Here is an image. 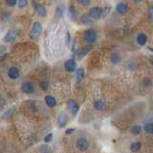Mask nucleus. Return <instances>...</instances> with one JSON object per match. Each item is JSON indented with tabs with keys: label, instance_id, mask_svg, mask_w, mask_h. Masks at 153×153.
I'll return each mask as SVG.
<instances>
[{
	"label": "nucleus",
	"instance_id": "f257e3e1",
	"mask_svg": "<svg viewBox=\"0 0 153 153\" xmlns=\"http://www.w3.org/2000/svg\"><path fill=\"white\" fill-rule=\"evenodd\" d=\"M97 39V31L94 29H89L85 32V40L89 43H94Z\"/></svg>",
	"mask_w": 153,
	"mask_h": 153
},
{
	"label": "nucleus",
	"instance_id": "f03ea898",
	"mask_svg": "<svg viewBox=\"0 0 153 153\" xmlns=\"http://www.w3.org/2000/svg\"><path fill=\"white\" fill-rule=\"evenodd\" d=\"M76 146L80 151H86V150H88L90 143L86 138H80L76 143Z\"/></svg>",
	"mask_w": 153,
	"mask_h": 153
},
{
	"label": "nucleus",
	"instance_id": "7ed1b4c3",
	"mask_svg": "<svg viewBox=\"0 0 153 153\" xmlns=\"http://www.w3.org/2000/svg\"><path fill=\"white\" fill-rule=\"evenodd\" d=\"M42 32V25L40 21H36L33 24V28H32V36L34 38H39L41 36V34Z\"/></svg>",
	"mask_w": 153,
	"mask_h": 153
},
{
	"label": "nucleus",
	"instance_id": "20e7f679",
	"mask_svg": "<svg viewBox=\"0 0 153 153\" xmlns=\"http://www.w3.org/2000/svg\"><path fill=\"white\" fill-rule=\"evenodd\" d=\"M21 90H22L23 93L25 94H32L35 91V86L32 82L30 81H26L24 82L22 85H21Z\"/></svg>",
	"mask_w": 153,
	"mask_h": 153
},
{
	"label": "nucleus",
	"instance_id": "39448f33",
	"mask_svg": "<svg viewBox=\"0 0 153 153\" xmlns=\"http://www.w3.org/2000/svg\"><path fill=\"white\" fill-rule=\"evenodd\" d=\"M102 14H103V10L99 7H94L90 10V16H91V19H97L102 16Z\"/></svg>",
	"mask_w": 153,
	"mask_h": 153
},
{
	"label": "nucleus",
	"instance_id": "423d86ee",
	"mask_svg": "<svg viewBox=\"0 0 153 153\" xmlns=\"http://www.w3.org/2000/svg\"><path fill=\"white\" fill-rule=\"evenodd\" d=\"M8 76L13 80L19 79V76H20L19 69L17 68L16 67H11L10 68H9V71H8Z\"/></svg>",
	"mask_w": 153,
	"mask_h": 153
},
{
	"label": "nucleus",
	"instance_id": "0eeeda50",
	"mask_svg": "<svg viewBox=\"0 0 153 153\" xmlns=\"http://www.w3.org/2000/svg\"><path fill=\"white\" fill-rule=\"evenodd\" d=\"M17 34H19V31H17L16 29H12L10 30L7 35L5 36V38H4V41L7 42H14L16 37H17Z\"/></svg>",
	"mask_w": 153,
	"mask_h": 153
},
{
	"label": "nucleus",
	"instance_id": "6e6552de",
	"mask_svg": "<svg viewBox=\"0 0 153 153\" xmlns=\"http://www.w3.org/2000/svg\"><path fill=\"white\" fill-rule=\"evenodd\" d=\"M76 62L73 59L68 60L67 62L65 63V71L68 72H73L74 71H76Z\"/></svg>",
	"mask_w": 153,
	"mask_h": 153
},
{
	"label": "nucleus",
	"instance_id": "1a4fd4ad",
	"mask_svg": "<svg viewBox=\"0 0 153 153\" xmlns=\"http://www.w3.org/2000/svg\"><path fill=\"white\" fill-rule=\"evenodd\" d=\"M116 10H117V13H119V14H120V15H124V14H126V13H128V11H129V7L127 6V4L120 2V3H117V4Z\"/></svg>",
	"mask_w": 153,
	"mask_h": 153
},
{
	"label": "nucleus",
	"instance_id": "9d476101",
	"mask_svg": "<svg viewBox=\"0 0 153 153\" xmlns=\"http://www.w3.org/2000/svg\"><path fill=\"white\" fill-rule=\"evenodd\" d=\"M68 106L69 108V110L71 111L73 116H75L78 113V111H79V105L77 104V102L75 101V100H72V99L69 100V101L68 102Z\"/></svg>",
	"mask_w": 153,
	"mask_h": 153
},
{
	"label": "nucleus",
	"instance_id": "9b49d317",
	"mask_svg": "<svg viewBox=\"0 0 153 153\" xmlns=\"http://www.w3.org/2000/svg\"><path fill=\"white\" fill-rule=\"evenodd\" d=\"M34 9H35V12H36L39 16H41L42 17L46 16L47 12H46V9L45 7L39 5V4H35V5H34Z\"/></svg>",
	"mask_w": 153,
	"mask_h": 153
},
{
	"label": "nucleus",
	"instance_id": "f8f14e48",
	"mask_svg": "<svg viewBox=\"0 0 153 153\" xmlns=\"http://www.w3.org/2000/svg\"><path fill=\"white\" fill-rule=\"evenodd\" d=\"M91 49V46H84V47H82V48L78 49L77 50V56H78V58H79L80 60L83 59L87 54L89 53V51Z\"/></svg>",
	"mask_w": 153,
	"mask_h": 153
},
{
	"label": "nucleus",
	"instance_id": "ddd939ff",
	"mask_svg": "<svg viewBox=\"0 0 153 153\" xmlns=\"http://www.w3.org/2000/svg\"><path fill=\"white\" fill-rule=\"evenodd\" d=\"M94 106L95 108V110L102 111V110H104L105 108H106V102H105L104 100H102V99H98V100H97V101L94 102Z\"/></svg>",
	"mask_w": 153,
	"mask_h": 153
},
{
	"label": "nucleus",
	"instance_id": "4468645a",
	"mask_svg": "<svg viewBox=\"0 0 153 153\" xmlns=\"http://www.w3.org/2000/svg\"><path fill=\"white\" fill-rule=\"evenodd\" d=\"M58 123L60 127H65L68 123V117L65 116V114L62 113L60 114V116L58 117Z\"/></svg>",
	"mask_w": 153,
	"mask_h": 153
},
{
	"label": "nucleus",
	"instance_id": "2eb2a0df",
	"mask_svg": "<svg viewBox=\"0 0 153 153\" xmlns=\"http://www.w3.org/2000/svg\"><path fill=\"white\" fill-rule=\"evenodd\" d=\"M45 103L48 107H55L57 105V101L56 99L52 97V95H46L45 97Z\"/></svg>",
	"mask_w": 153,
	"mask_h": 153
},
{
	"label": "nucleus",
	"instance_id": "dca6fc26",
	"mask_svg": "<svg viewBox=\"0 0 153 153\" xmlns=\"http://www.w3.org/2000/svg\"><path fill=\"white\" fill-rule=\"evenodd\" d=\"M146 42H147V37H146V34L140 33L138 36H137V42L139 43L140 45L143 46L146 43Z\"/></svg>",
	"mask_w": 153,
	"mask_h": 153
},
{
	"label": "nucleus",
	"instance_id": "f3484780",
	"mask_svg": "<svg viewBox=\"0 0 153 153\" xmlns=\"http://www.w3.org/2000/svg\"><path fill=\"white\" fill-rule=\"evenodd\" d=\"M85 76V71H84V69H83L82 68H79L76 71V81L78 83H80L82 80H83V78H84Z\"/></svg>",
	"mask_w": 153,
	"mask_h": 153
},
{
	"label": "nucleus",
	"instance_id": "a211bd4d",
	"mask_svg": "<svg viewBox=\"0 0 153 153\" xmlns=\"http://www.w3.org/2000/svg\"><path fill=\"white\" fill-rule=\"evenodd\" d=\"M111 61L113 64H119L120 61H121V56L120 53H117V52H115V53H113L111 55Z\"/></svg>",
	"mask_w": 153,
	"mask_h": 153
},
{
	"label": "nucleus",
	"instance_id": "6ab92c4d",
	"mask_svg": "<svg viewBox=\"0 0 153 153\" xmlns=\"http://www.w3.org/2000/svg\"><path fill=\"white\" fill-rule=\"evenodd\" d=\"M81 21L86 25H90L91 24V16L90 15L84 14L81 16Z\"/></svg>",
	"mask_w": 153,
	"mask_h": 153
},
{
	"label": "nucleus",
	"instance_id": "aec40b11",
	"mask_svg": "<svg viewBox=\"0 0 153 153\" xmlns=\"http://www.w3.org/2000/svg\"><path fill=\"white\" fill-rule=\"evenodd\" d=\"M68 13H69V16L71 19L73 20H76V17H77V14H76V11H75V8H74L73 5H71L68 8Z\"/></svg>",
	"mask_w": 153,
	"mask_h": 153
},
{
	"label": "nucleus",
	"instance_id": "412c9836",
	"mask_svg": "<svg viewBox=\"0 0 153 153\" xmlns=\"http://www.w3.org/2000/svg\"><path fill=\"white\" fill-rule=\"evenodd\" d=\"M140 148H141V143H131L130 146V150L132 152H138L140 150Z\"/></svg>",
	"mask_w": 153,
	"mask_h": 153
},
{
	"label": "nucleus",
	"instance_id": "4be33fe9",
	"mask_svg": "<svg viewBox=\"0 0 153 153\" xmlns=\"http://www.w3.org/2000/svg\"><path fill=\"white\" fill-rule=\"evenodd\" d=\"M130 131H131V133L134 134V135H139L142 132V127L140 125H134L131 127Z\"/></svg>",
	"mask_w": 153,
	"mask_h": 153
},
{
	"label": "nucleus",
	"instance_id": "5701e85b",
	"mask_svg": "<svg viewBox=\"0 0 153 153\" xmlns=\"http://www.w3.org/2000/svg\"><path fill=\"white\" fill-rule=\"evenodd\" d=\"M145 131L148 134H153V122H148L145 125Z\"/></svg>",
	"mask_w": 153,
	"mask_h": 153
},
{
	"label": "nucleus",
	"instance_id": "b1692460",
	"mask_svg": "<svg viewBox=\"0 0 153 153\" xmlns=\"http://www.w3.org/2000/svg\"><path fill=\"white\" fill-rule=\"evenodd\" d=\"M56 13H57V15H58L59 16H64V6L63 5H59L56 9Z\"/></svg>",
	"mask_w": 153,
	"mask_h": 153
},
{
	"label": "nucleus",
	"instance_id": "393cba45",
	"mask_svg": "<svg viewBox=\"0 0 153 153\" xmlns=\"http://www.w3.org/2000/svg\"><path fill=\"white\" fill-rule=\"evenodd\" d=\"M19 8H25L28 5V0H17Z\"/></svg>",
	"mask_w": 153,
	"mask_h": 153
},
{
	"label": "nucleus",
	"instance_id": "a878e982",
	"mask_svg": "<svg viewBox=\"0 0 153 153\" xmlns=\"http://www.w3.org/2000/svg\"><path fill=\"white\" fill-rule=\"evenodd\" d=\"M41 150H42V153H53L50 148L48 146H42V148H41Z\"/></svg>",
	"mask_w": 153,
	"mask_h": 153
},
{
	"label": "nucleus",
	"instance_id": "bb28decb",
	"mask_svg": "<svg viewBox=\"0 0 153 153\" xmlns=\"http://www.w3.org/2000/svg\"><path fill=\"white\" fill-rule=\"evenodd\" d=\"M6 3H7V5L8 6H10V7H14L16 5V3H17V0H5Z\"/></svg>",
	"mask_w": 153,
	"mask_h": 153
},
{
	"label": "nucleus",
	"instance_id": "cd10ccee",
	"mask_svg": "<svg viewBox=\"0 0 153 153\" xmlns=\"http://www.w3.org/2000/svg\"><path fill=\"white\" fill-rule=\"evenodd\" d=\"M40 86H41V88H42L43 91H47V89H48V83H47L46 81H42V82H41Z\"/></svg>",
	"mask_w": 153,
	"mask_h": 153
},
{
	"label": "nucleus",
	"instance_id": "c85d7f7f",
	"mask_svg": "<svg viewBox=\"0 0 153 153\" xmlns=\"http://www.w3.org/2000/svg\"><path fill=\"white\" fill-rule=\"evenodd\" d=\"M52 138H53V134L49 133L48 135H46V136L45 137V143H49L51 140H52Z\"/></svg>",
	"mask_w": 153,
	"mask_h": 153
},
{
	"label": "nucleus",
	"instance_id": "c756f323",
	"mask_svg": "<svg viewBox=\"0 0 153 153\" xmlns=\"http://www.w3.org/2000/svg\"><path fill=\"white\" fill-rule=\"evenodd\" d=\"M78 2H79L80 4H82V5H84V6H88L90 5V3H91V0H77Z\"/></svg>",
	"mask_w": 153,
	"mask_h": 153
},
{
	"label": "nucleus",
	"instance_id": "7c9ffc66",
	"mask_svg": "<svg viewBox=\"0 0 153 153\" xmlns=\"http://www.w3.org/2000/svg\"><path fill=\"white\" fill-rule=\"evenodd\" d=\"M148 15H149L150 19L153 21V7H150L149 10H148Z\"/></svg>",
	"mask_w": 153,
	"mask_h": 153
},
{
	"label": "nucleus",
	"instance_id": "2f4dec72",
	"mask_svg": "<svg viewBox=\"0 0 153 153\" xmlns=\"http://www.w3.org/2000/svg\"><path fill=\"white\" fill-rule=\"evenodd\" d=\"M71 34H69V32H67V43L68 45H69L71 43Z\"/></svg>",
	"mask_w": 153,
	"mask_h": 153
},
{
	"label": "nucleus",
	"instance_id": "473e14b6",
	"mask_svg": "<svg viewBox=\"0 0 153 153\" xmlns=\"http://www.w3.org/2000/svg\"><path fill=\"white\" fill-rule=\"evenodd\" d=\"M74 130H75V129H74V128L68 129L67 131H65V134H67V135H69V134H71V133H73V132H74Z\"/></svg>",
	"mask_w": 153,
	"mask_h": 153
},
{
	"label": "nucleus",
	"instance_id": "72a5a7b5",
	"mask_svg": "<svg viewBox=\"0 0 153 153\" xmlns=\"http://www.w3.org/2000/svg\"><path fill=\"white\" fill-rule=\"evenodd\" d=\"M3 104H4V100L1 97H0V106H2Z\"/></svg>",
	"mask_w": 153,
	"mask_h": 153
},
{
	"label": "nucleus",
	"instance_id": "f704fd0d",
	"mask_svg": "<svg viewBox=\"0 0 153 153\" xmlns=\"http://www.w3.org/2000/svg\"><path fill=\"white\" fill-rule=\"evenodd\" d=\"M149 81H150L149 79H147V82H148L147 84H148V85H150V82H149ZM143 82H146V79H145V80H143ZM143 84H146V83H143Z\"/></svg>",
	"mask_w": 153,
	"mask_h": 153
},
{
	"label": "nucleus",
	"instance_id": "c9c22d12",
	"mask_svg": "<svg viewBox=\"0 0 153 153\" xmlns=\"http://www.w3.org/2000/svg\"><path fill=\"white\" fill-rule=\"evenodd\" d=\"M134 1H135V2H140L141 0H134Z\"/></svg>",
	"mask_w": 153,
	"mask_h": 153
},
{
	"label": "nucleus",
	"instance_id": "e433bc0d",
	"mask_svg": "<svg viewBox=\"0 0 153 153\" xmlns=\"http://www.w3.org/2000/svg\"><path fill=\"white\" fill-rule=\"evenodd\" d=\"M151 64L153 65V57H152V58H151Z\"/></svg>",
	"mask_w": 153,
	"mask_h": 153
}]
</instances>
